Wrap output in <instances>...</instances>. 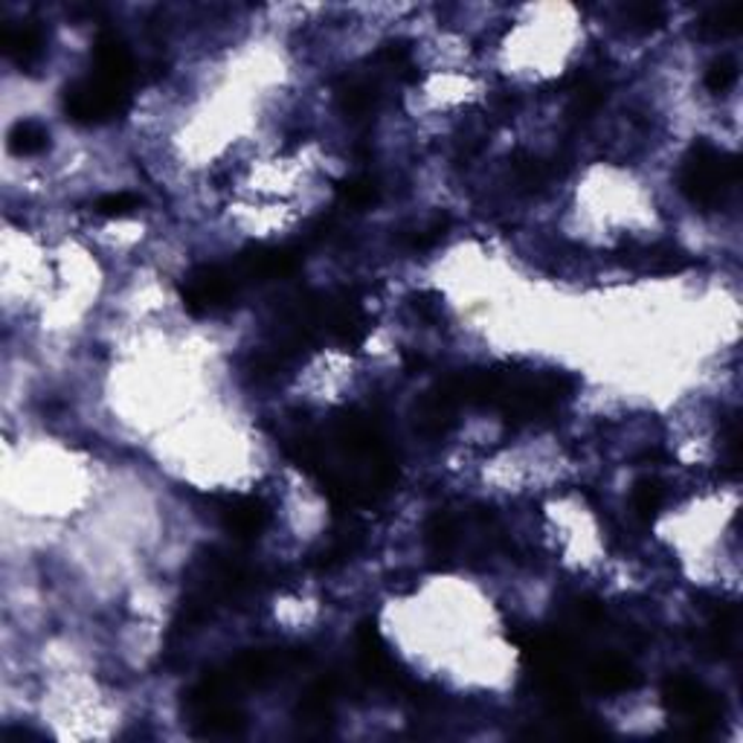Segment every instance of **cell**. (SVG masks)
I'll list each match as a JSON object with an SVG mask.
<instances>
[{"mask_svg":"<svg viewBox=\"0 0 743 743\" xmlns=\"http://www.w3.org/2000/svg\"><path fill=\"white\" fill-rule=\"evenodd\" d=\"M741 18L743 7L741 3H721V7H712L709 12H703V18L698 21L700 39L705 41H721L735 35L741 30Z\"/></svg>","mask_w":743,"mask_h":743,"instance_id":"e0dca14e","label":"cell"},{"mask_svg":"<svg viewBox=\"0 0 743 743\" xmlns=\"http://www.w3.org/2000/svg\"><path fill=\"white\" fill-rule=\"evenodd\" d=\"M380 197V186L375 177L369 175H355V177H346V181L337 183V201H340V206H346V210H369V206L378 204Z\"/></svg>","mask_w":743,"mask_h":743,"instance_id":"7402d4cb","label":"cell"},{"mask_svg":"<svg viewBox=\"0 0 743 743\" xmlns=\"http://www.w3.org/2000/svg\"><path fill=\"white\" fill-rule=\"evenodd\" d=\"M357 665H360V674L369 680L372 685H389L398 683V674H395V662L387 651V642L380 637V630L375 622H360L357 624Z\"/></svg>","mask_w":743,"mask_h":743,"instance_id":"30bf717a","label":"cell"},{"mask_svg":"<svg viewBox=\"0 0 743 743\" xmlns=\"http://www.w3.org/2000/svg\"><path fill=\"white\" fill-rule=\"evenodd\" d=\"M572 393V380L563 372L497 369L491 407L515 421H529L561 407Z\"/></svg>","mask_w":743,"mask_h":743,"instance_id":"6da1fadb","label":"cell"},{"mask_svg":"<svg viewBox=\"0 0 743 743\" xmlns=\"http://www.w3.org/2000/svg\"><path fill=\"white\" fill-rule=\"evenodd\" d=\"M459 543V529H456V520L445 511H436V515L427 520L425 526V547L432 558H448L450 552Z\"/></svg>","mask_w":743,"mask_h":743,"instance_id":"44dd1931","label":"cell"},{"mask_svg":"<svg viewBox=\"0 0 743 743\" xmlns=\"http://www.w3.org/2000/svg\"><path fill=\"white\" fill-rule=\"evenodd\" d=\"M448 224H450L448 215H436L425 230H418V233L413 235L410 242L413 251H430V247H436V244L445 238V233H448Z\"/></svg>","mask_w":743,"mask_h":743,"instance_id":"f546056e","label":"cell"},{"mask_svg":"<svg viewBox=\"0 0 743 743\" xmlns=\"http://www.w3.org/2000/svg\"><path fill=\"white\" fill-rule=\"evenodd\" d=\"M737 183V157L721 152L709 140H698L691 145L680 166V190L694 206L714 210L726 201L732 186Z\"/></svg>","mask_w":743,"mask_h":743,"instance_id":"7a4b0ae2","label":"cell"},{"mask_svg":"<svg viewBox=\"0 0 743 743\" xmlns=\"http://www.w3.org/2000/svg\"><path fill=\"white\" fill-rule=\"evenodd\" d=\"M587 683L599 694H622V691L637 689L639 674L628 660L615 657V653H604V657L592 660L590 668H587Z\"/></svg>","mask_w":743,"mask_h":743,"instance_id":"4fadbf2b","label":"cell"},{"mask_svg":"<svg viewBox=\"0 0 743 743\" xmlns=\"http://www.w3.org/2000/svg\"><path fill=\"white\" fill-rule=\"evenodd\" d=\"M637 258L651 274H680V271L691 265L689 253H683L674 244H653V247L639 253Z\"/></svg>","mask_w":743,"mask_h":743,"instance_id":"603a6c76","label":"cell"},{"mask_svg":"<svg viewBox=\"0 0 743 743\" xmlns=\"http://www.w3.org/2000/svg\"><path fill=\"white\" fill-rule=\"evenodd\" d=\"M61 108L68 120L79 125H102L116 116H122L131 108V88L108 82V79L91 77L77 79L61 91Z\"/></svg>","mask_w":743,"mask_h":743,"instance_id":"3957f363","label":"cell"},{"mask_svg":"<svg viewBox=\"0 0 743 743\" xmlns=\"http://www.w3.org/2000/svg\"><path fill=\"white\" fill-rule=\"evenodd\" d=\"M337 108L352 122L369 120L378 108V84L360 77H346L337 84Z\"/></svg>","mask_w":743,"mask_h":743,"instance_id":"2e32d148","label":"cell"},{"mask_svg":"<svg viewBox=\"0 0 743 743\" xmlns=\"http://www.w3.org/2000/svg\"><path fill=\"white\" fill-rule=\"evenodd\" d=\"M93 73L108 82L120 84V88H131L134 79V55H131L129 44L122 41V35L111 30H102L93 41Z\"/></svg>","mask_w":743,"mask_h":743,"instance_id":"8fae6325","label":"cell"},{"mask_svg":"<svg viewBox=\"0 0 743 743\" xmlns=\"http://www.w3.org/2000/svg\"><path fill=\"white\" fill-rule=\"evenodd\" d=\"M140 204L143 201L138 195H131V192H111V195L99 197L93 210L99 215H105V218H125V215L138 213Z\"/></svg>","mask_w":743,"mask_h":743,"instance_id":"83f0119b","label":"cell"},{"mask_svg":"<svg viewBox=\"0 0 743 743\" xmlns=\"http://www.w3.org/2000/svg\"><path fill=\"white\" fill-rule=\"evenodd\" d=\"M622 16L624 21H628L630 30L651 32L662 27V21H665V9H662L660 3L642 0V3H628V7H622Z\"/></svg>","mask_w":743,"mask_h":743,"instance_id":"484cf974","label":"cell"},{"mask_svg":"<svg viewBox=\"0 0 743 743\" xmlns=\"http://www.w3.org/2000/svg\"><path fill=\"white\" fill-rule=\"evenodd\" d=\"M662 500H665V491H662L660 479H651V477L637 479L633 493H630V502H633V511H637L639 520L653 523L662 509Z\"/></svg>","mask_w":743,"mask_h":743,"instance_id":"cb8c5ba5","label":"cell"},{"mask_svg":"<svg viewBox=\"0 0 743 743\" xmlns=\"http://www.w3.org/2000/svg\"><path fill=\"white\" fill-rule=\"evenodd\" d=\"M235 276L238 282H279L291 279L299 271V256L291 247H271V244H253L235 258Z\"/></svg>","mask_w":743,"mask_h":743,"instance_id":"52a82bcc","label":"cell"},{"mask_svg":"<svg viewBox=\"0 0 743 743\" xmlns=\"http://www.w3.org/2000/svg\"><path fill=\"white\" fill-rule=\"evenodd\" d=\"M607 102V84L599 79H581L572 88V99H569V116L576 122H587L599 114L601 105Z\"/></svg>","mask_w":743,"mask_h":743,"instance_id":"ffe728a7","label":"cell"},{"mask_svg":"<svg viewBox=\"0 0 743 743\" xmlns=\"http://www.w3.org/2000/svg\"><path fill=\"white\" fill-rule=\"evenodd\" d=\"M515 177L526 190H540L547 183V166L543 160L531 157V154H517L515 157Z\"/></svg>","mask_w":743,"mask_h":743,"instance_id":"f1b7e54d","label":"cell"},{"mask_svg":"<svg viewBox=\"0 0 743 743\" xmlns=\"http://www.w3.org/2000/svg\"><path fill=\"white\" fill-rule=\"evenodd\" d=\"M235 294H238V276L224 265H197L181 285L183 308L197 317L227 308Z\"/></svg>","mask_w":743,"mask_h":743,"instance_id":"277c9868","label":"cell"},{"mask_svg":"<svg viewBox=\"0 0 743 743\" xmlns=\"http://www.w3.org/2000/svg\"><path fill=\"white\" fill-rule=\"evenodd\" d=\"M378 61L384 64V70H389L398 82H416L418 79V64L413 59L410 47L404 44H387L378 53Z\"/></svg>","mask_w":743,"mask_h":743,"instance_id":"d4e9b609","label":"cell"},{"mask_svg":"<svg viewBox=\"0 0 743 743\" xmlns=\"http://www.w3.org/2000/svg\"><path fill=\"white\" fill-rule=\"evenodd\" d=\"M662 700H665L671 712L694 723V729H714L723 717L721 700L714 698L703 683L685 674L668 676L665 683H662Z\"/></svg>","mask_w":743,"mask_h":743,"instance_id":"5b68a950","label":"cell"},{"mask_svg":"<svg viewBox=\"0 0 743 743\" xmlns=\"http://www.w3.org/2000/svg\"><path fill=\"white\" fill-rule=\"evenodd\" d=\"M0 47L7 53L9 61H16L18 68H32L35 61L44 53V35L35 23H7L3 35H0Z\"/></svg>","mask_w":743,"mask_h":743,"instance_id":"5bb4252c","label":"cell"},{"mask_svg":"<svg viewBox=\"0 0 743 743\" xmlns=\"http://www.w3.org/2000/svg\"><path fill=\"white\" fill-rule=\"evenodd\" d=\"M737 82V61L732 55H721V59H714L709 68H705L703 84L709 93H726L732 91V84Z\"/></svg>","mask_w":743,"mask_h":743,"instance_id":"4316f807","label":"cell"},{"mask_svg":"<svg viewBox=\"0 0 743 743\" xmlns=\"http://www.w3.org/2000/svg\"><path fill=\"white\" fill-rule=\"evenodd\" d=\"M192 712V726L201 737H233L244 732V714L230 700H206L186 705Z\"/></svg>","mask_w":743,"mask_h":743,"instance_id":"7c38bea8","label":"cell"},{"mask_svg":"<svg viewBox=\"0 0 743 743\" xmlns=\"http://www.w3.org/2000/svg\"><path fill=\"white\" fill-rule=\"evenodd\" d=\"M737 633V613L732 604H721L709 619V633H705V648L714 653V657H726L732 651V642H735Z\"/></svg>","mask_w":743,"mask_h":743,"instance_id":"d6986e66","label":"cell"},{"mask_svg":"<svg viewBox=\"0 0 743 743\" xmlns=\"http://www.w3.org/2000/svg\"><path fill=\"white\" fill-rule=\"evenodd\" d=\"M326 328L346 352H357L369 337V314L357 291H337L326 299Z\"/></svg>","mask_w":743,"mask_h":743,"instance_id":"8992f818","label":"cell"},{"mask_svg":"<svg viewBox=\"0 0 743 743\" xmlns=\"http://www.w3.org/2000/svg\"><path fill=\"white\" fill-rule=\"evenodd\" d=\"M215 517H218L221 529L227 531L233 540H256L271 523V511L256 497H238L227 493L215 500Z\"/></svg>","mask_w":743,"mask_h":743,"instance_id":"ba28073f","label":"cell"},{"mask_svg":"<svg viewBox=\"0 0 743 743\" xmlns=\"http://www.w3.org/2000/svg\"><path fill=\"white\" fill-rule=\"evenodd\" d=\"M7 149L16 157H35V154L50 149V134L41 122L18 120L7 134Z\"/></svg>","mask_w":743,"mask_h":743,"instance_id":"ac0fdd59","label":"cell"},{"mask_svg":"<svg viewBox=\"0 0 743 743\" xmlns=\"http://www.w3.org/2000/svg\"><path fill=\"white\" fill-rule=\"evenodd\" d=\"M334 700H337L334 680L332 676H319L303 691V698L294 709V717L303 726H326L334 717Z\"/></svg>","mask_w":743,"mask_h":743,"instance_id":"9a60e30c","label":"cell"},{"mask_svg":"<svg viewBox=\"0 0 743 743\" xmlns=\"http://www.w3.org/2000/svg\"><path fill=\"white\" fill-rule=\"evenodd\" d=\"M462 404L450 393L448 380H441L439 387L427 389L416 401V407H413V425L427 439H445L450 427L456 425V410Z\"/></svg>","mask_w":743,"mask_h":743,"instance_id":"9c48e42d","label":"cell"}]
</instances>
